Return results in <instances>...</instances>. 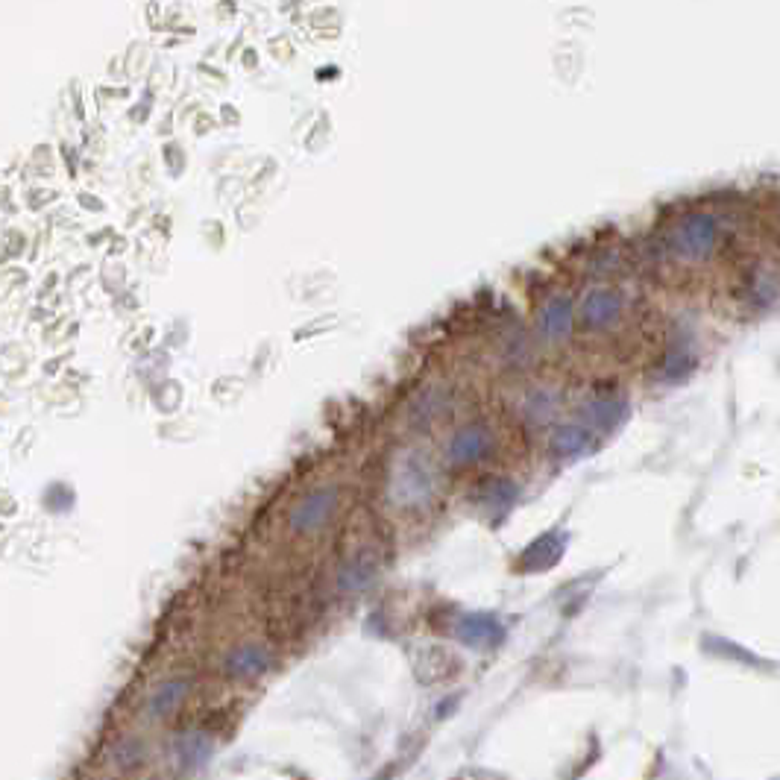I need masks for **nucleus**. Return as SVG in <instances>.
I'll return each mask as SVG.
<instances>
[{
	"label": "nucleus",
	"mask_w": 780,
	"mask_h": 780,
	"mask_svg": "<svg viewBox=\"0 0 780 780\" xmlns=\"http://www.w3.org/2000/svg\"><path fill=\"white\" fill-rule=\"evenodd\" d=\"M564 552V540L558 537H540L534 546H528V552L522 555V564L531 569H543V566L555 564Z\"/></svg>",
	"instance_id": "obj_15"
},
{
	"label": "nucleus",
	"mask_w": 780,
	"mask_h": 780,
	"mask_svg": "<svg viewBox=\"0 0 780 780\" xmlns=\"http://www.w3.org/2000/svg\"><path fill=\"white\" fill-rule=\"evenodd\" d=\"M517 496H520V487H517L511 478L499 476H490L473 490L476 505L478 508H484L487 514H502V511H508V508L517 502Z\"/></svg>",
	"instance_id": "obj_6"
},
{
	"label": "nucleus",
	"mask_w": 780,
	"mask_h": 780,
	"mask_svg": "<svg viewBox=\"0 0 780 780\" xmlns=\"http://www.w3.org/2000/svg\"><path fill=\"white\" fill-rule=\"evenodd\" d=\"M719 244V223L710 215L684 217L669 232V253L681 261H704Z\"/></svg>",
	"instance_id": "obj_1"
},
{
	"label": "nucleus",
	"mask_w": 780,
	"mask_h": 780,
	"mask_svg": "<svg viewBox=\"0 0 780 780\" xmlns=\"http://www.w3.org/2000/svg\"><path fill=\"white\" fill-rule=\"evenodd\" d=\"M174 754L185 769H197L212 757V739L206 734H182L176 739Z\"/></svg>",
	"instance_id": "obj_11"
},
{
	"label": "nucleus",
	"mask_w": 780,
	"mask_h": 780,
	"mask_svg": "<svg viewBox=\"0 0 780 780\" xmlns=\"http://www.w3.org/2000/svg\"><path fill=\"white\" fill-rule=\"evenodd\" d=\"M493 452V432L487 426H467L455 434L446 446V458L455 467H467L476 464L481 458H487Z\"/></svg>",
	"instance_id": "obj_4"
},
{
	"label": "nucleus",
	"mask_w": 780,
	"mask_h": 780,
	"mask_svg": "<svg viewBox=\"0 0 780 780\" xmlns=\"http://www.w3.org/2000/svg\"><path fill=\"white\" fill-rule=\"evenodd\" d=\"M270 669V651L264 649L261 643H247V646H238L226 657V675L238 678V681H250V678H259Z\"/></svg>",
	"instance_id": "obj_7"
},
{
	"label": "nucleus",
	"mask_w": 780,
	"mask_h": 780,
	"mask_svg": "<svg viewBox=\"0 0 780 780\" xmlns=\"http://www.w3.org/2000/svg\"><path fill=\"white\" fill-rule=\"evenodd\" d=\"M622 294L616 291V288H599V291H593L584 305H581V317H584V323L587 326H596V329H605L610 326L619 314H622Z\"/></svg>",
	"instance_id": "obj_8"
},
{
	"label": "nucleus",
	"mask_w": 780,
	"mask_h": 780,
	"mask_svg": "<svg viewBox=\"0 0 780 780\" xmlns=\"http://www.w3.org/2000/svg\"><path fill=\"white\" fill-rule=\"evenodd\" d=\"M434 493V470L417 455H402L396 473H393V499L399 505H423Z\"/></svg>",
	"instance_id": "obj_2"
},
{
	"label": "nucleus",
	"mask_w": 780,
	"mask_h": 780,
	"mask_svg": "<svg viewBox=\"0 0 780 780\" xmlns=\"http://www.w3.org/2000/svg\"><path fill=\"white\" fill-rule=\"evenodd\" d=\"M185 695H188V681H168V684H162L156 693L150 695V716H156V719H162V716H168V713H174L176 707L185 701Z\"/></svg>",
	"instance_id": "obj_14"
},
{
	"label": "nucleus",
	"mask_w": 780,
	"mask_h": 780,
	"mask_svg": "<svg viewBox=\"0 0 780 780\" xmlns=\"http://www.w3.org/2000/svg\"><path fill=\"white\" fill-rule=\"evenodd\" d=\"M558 393L549 388H537L531 390L522 402V417L528 423H549L555 414H558Z\"/></svg>",
	"instance_id": "obj_13"
},
{
	"label": "nucleus",
	"mask_w": 780,
	"mask_h": 780,
	"mask_svg": "<svg viewBox=\"0 0 780 780\" xmlns=\"http://www.w3.org/2000/svg\"><path fill=\"white\" fill-rule=\"evenodd\" d=\"M540 329L552 341H561L564 335H569V329H572V303L561 300V297L552 300L540 314Z\"/></svg>",
	"instance_id": "obj_12"
},
{
	"label": "nucleus",
	"mask_w": 780,
	"mask_h": 780,
	"mask_svg": "<svg viewBox=\"0 0 780 780\" xmlns=\"http://www.w3.org/2000/svg\"><path fill=\"white\" fill-rule=\"evenodd\" d=\"M549 446L561 458H581V455H587L596 446V440H593V434L587 432V429H581V426H561L558 432L552 434Z\"/></svg>",
	"instance_id": "obj_10"
},
{
	"label": "nucleus",
	"mask_w": 780,
	"mask_h": 780,
	"mask_svg": "<svg viewBox=\"0 0 780 780\" xmlns=\"http://www.w3.org/2000/svg\"><path fill=\"white\" fill-rule=\"evenodd\" d=\"M115 757H118V763H121V766H132V763H138V760H141V745H138L135 739H124V742L118 745Z\"/></svg>",
	"instance_id": "obj_18"
},
{
	"label": "nucleus",
	"mask_w": 780,
	"mask_h": 780,
	"mask_svg": "<svg viewBox=\"0 0 780 780\" xmlns=\"http://www.w3.org/2000/svg\"><path fill=\"white\" fill-rule=\"evenodd\" d=\"M625 399L616 393H596L581 405V417L590 429H613L625 417Z\"/></svg>",
	"instance_id": "obj_9"
},
{
	"label": "nucleus",
	"mask_w": 780,
	"mask_h": 780,
	"mask_svg": "<svg viewBox=\"0 0 780 780\" xmlns=\"http://www.w3.org/2000/svg\"><path fill=\"white\" fill-rule=\"evenodd\" d=\"M693 370H695L693 355H687V352H675V355H669V358L663 361V367H660V379H663V382H681V379H687Z\"/></svg>",
	"instance_id": "obj_17"
},
{
	"label": "nucleus",
	"mask_w": 780,
	"mask_h": 780,
	"mask_svg": "<svg viewBox=\"0 0 780 780\" xmlns=\"http://www.w3.org/2000/svg\"><path fill=\"white\" fill-rule=\"evenodd\" d=\"M458 637L467 643V646H481V649H493V646H499L502 643V637H505V631H502V625L496 622V616H490V613H467V616H461V622H458Z\"/></svg>",
	"instance_id": "obj_5"
},
{
	"label": "nucleus",
	"mask_w": 780,
	"mask_h": 780,
	"mask_svg": "<svg viewBox=\"0 0 780 780\" xmlns=\"http://www.w3.org/2000/svg\"><path fill=\"white\" fill-rule=\"evenodd\" d=\"M335 508H338V490H332V487L314 490V493L303 496L297 502V508L291 511V528L297 534H314L332 520Z\"/></svg>",
	"instance_id": "obj_3"
},
{
	"label": "nucleus",
	"mask_w": 780,
	"mask_h": 780,
	"mask_svg": "<svg viewBox=\"0 0 780 780\" xmlns=\"http://www.w3.org/2000/svg\"><path fill=\"white\" fill-rule=\"evenodd\" d=\"M373 578H376V566L367 564V561H352L338 572V587L347 590V593H358V590L370 587Z\"/></svg>",
	"instance_id": "obj_16"
}]
</instances>
